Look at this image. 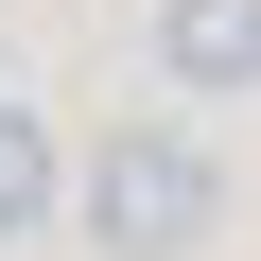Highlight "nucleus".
Here are the masks:
<instances>
[{"instance_id": "obj_1", "label": "nucleus", "mask_w": 261, "mask_h": 261, "mask_svg": "<svg viewBox=\"0 0 261 261\" xmlns=\"http://www.w3.org/2000/svg\"><path fill=\"white\" fill-rule=\"evenodd\" d=\"M87 244L105 261H209V226H226V157L192 140V122H122V140L87 157Z\"/></svg>"}, {"instance_id": "obj_2", "label": "nucleus", "mask_w": 261, "mask_h": 261, "mask_svg": "<svg viewBox=\"0 0 261 261\" xmlns=\"http://www.w3.org/2000/svg\"><path fill=\"white\" fill-rule=\"evenodd\" d=\"M157 70L192 105H244L261 87V0H174V18H157Z\"/></svg>"}, {"instance_id": "obj_3", "label": "nucleus", "mask_w": 261, "mask_h": 261, "mask_svg": "<svg viewBox=\"0 0 261 261\" xmlns=\"http://www.w3.org/2000/svg\"><path fill=\"white\" fill-rule=\"evenodd\" d=\"M53 209H70V174H53V122H35V105H0V244H35Z\"/></svg>"}]
</instances>
